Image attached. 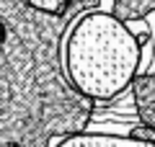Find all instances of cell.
Masks as SVG:
<instances>
[{
	"mask_svg": "<svg viewBox=\"0 0 155 147\" xmlns=\"http://www.w3.org/2000/svg\"><path fill=\"white\" fill-rule=\"evenodd\" d=\"M132 98H134V111H137L140 124L155 129V72H145L134 80Z\"/></svg>",
	"mask_w": 155,
	"mask_h": 147,
	"instance_id": "2",
	"label": "cell"
},
{
	"mask_svg": "<svg viewBox=\"0 0 155 147\" xmlns=\"http://www.w3.org/2000/svg\"><path fill=\"white\" fill-rule=\"evenodd\" d=\"M57 147H155V142H142L134 137H119V134H72L65 137Z\"/></svg>",
	"mask_w": 155,
	"mask_h": 147,
	"instance_id": "3",
	"label": "cell"
},
{
	"mask_svg": "<svg viewBox=\"0 0 155 147\" xmlns=\"http://www.w3.org/2000/svg\"><path fill=\"white\" fill-rule=\"evenodd\" d=\"M31 11L41 13V16H52V18H62L78 0H23Z\"/></svg>",
	"mask_w": 155,
	"mask_h": 147,
	"instance_id": "4",
	"label": "cell"
},
{
	"mask_svg": "<svg viewBox=\"0 0 155 147\" xmlns=\"http://www.w3.org/2000/svg\"><path fill=\"white\" fill-rule=\"evenodd\" d=\"M142 36L116 13L88 11L78 16L62 41V65L72 90L88 101H114L140 77Z\"/></svg>",
	"mask_w": 155,
	"mask_h": 147,
	"instance_id": "1",
	"label": "cell"
},
{
	"mask_svg": "<svg viewBox=\"0 0 155 147\" xmlns=\"http://www.w3.org/2000/svg\"><path fill=\"white\" fill-rule=\"evenodd\" d=\"M129 137H134V139H142V142H155V129H150V126H132L129 129Z\"/></svg>",
	"mask_w": 155,
	"mask_h": 147,
	"instance_id": "5",
	"label": "cell"
}]
</instances>
